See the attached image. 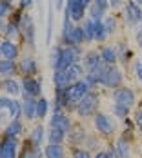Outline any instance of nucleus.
Wrapping results in <instances>:
<instances>
[{
	"label": "nucleus",
	"instance_id": "obj_1",
	"mask_svg": "<svg viewBox=\"0 0 142 158\" xmlns=\"http://www.w3.org/2000/svg\"><path fill=\"white\" fill-rule=\"evenodd\" d=\"M124 82V75L117 65H104L98 73V85L108 87V89H117Z\"/></svg>",
	"mask_w": 142,
	"mask_h": 158
},
{
	"label": "nucleus",
	"instance_id": "obj_2",
	"mask_svg": "<svg viewBox=\"0 0 142 158\" xmlns=\"http://www.w3.org/2000/svg\"><path fill=\"white\" fill-rule=\"evenodd\" d=\"M73 111L77 113L79 118H89V116H95V114L98 113V95L91 89V91L75 106Z\"/></svg>",
	"mask_w": 142,
	"mask_h": 158
},
{
	"label": "nucleus",
	"instance_id": "obj_3",
	"mask_svg": "<svg viewBox=\"0 0 142 158\" xmlns=\"http://www.w3.org/2000/svg\"><path fill=\"white\" fill-rule=\"evenodd\" d=\"M91 89H93V87L88 84V80H86V78H82V80H79V82H75V84H71V85L66 89L69 109H75V106H77V104H79L80 100L88 95Z\"/></svg>",
	"mask_w": 142,
	"mask_h": 158
},
{
	"label": "nucleus",
	"instance_id": "obj_4",
	"mask_svg": "<svg viewBox=\"0 0 142 158\" xmlns=\"http://www.w3.org/2000/svg\"><path fill=\"white\" fill-rule=\"evenodd\" d=\"M93 126L97 129V133L104 138H110L117 133V122L106 113H97L93 116Z\"/></svg>",
	"mask_w": 142,
	"mask_h": 158
},
{
	"label": "nucleus",
	"instance_id": "obj_5",
	"mask_svg": "<svg viewBox=\"0 0 142 158\" xmlns=\"http://www.w3.org/2000/svg\"><path fill=\"white\" fill-rule=\"evenodd\" d=\"M111 100H113V104H117V106H124V107H129V109H131V107L137 104V95H135V91H133L131 87L120 85V87L113 89Z\"/></svg>",
	"mask_w": 142,
	"mask_h": 158
},
{
	"label": "nucleus",
	"instance_id": "obj_6",
	"mask_svg": "<svg viewBox=\"0 0 142 158\" xmlns=\"http://www.w3.org/2000/svg\"><path fill=\"white\" fill-rule=\"evenodd\" d=\"M80 58V49L77 46H67V48H62V53H60V58L55 65V71H66L69 69L73 64H79Z\"/></svg>",
	"mask_w": 142,
	"mask_h": 158
},
{
	"label": "nucleus",
	"instance_id": "obj_7",
	"mask_svg": "<svg viewBox=\"0 0 142 158\" xmlns=\"http://www.w3.org/2000/svg\"><path fill=\"white\" fill-rule=\"evenodd\" d=\"M73 120L69 118V114H66V111L60 109H53V114L49 116V127H55V129H60L66 135L73 129Z\"/></svg>",
	"mask_w": 142,
	"mask_h": 158
},
{
	"label": "nucleus",
	"instance_id": "obj_8",
	"mask_svg": "<svg viewBox=\"0 0 142 158\" xmlns=\"http://www.w3.org/2000/svg\"><path fill=\"white\" fill-rule=\"evenodd\" d=\"M22 93L26 96H33V98H40L42 96V78L37 77H22Z\"/></svg>",
	"mask_w": 142,
	"mask_h": 158
},
{
	"label": "nucleus",
	"instance_id": "obj_9",
	"mask_svg": "<svg viewBox=\"0 0 142 158\" xmlns=\"http://www.w3.org/2000/svg\"><path fill=\"white\" fill-rule=\"evenodd\" d=\"M18 138L4 136L0 140V158H18Z\"/></svg>",
	"mask_w": 142,
	"mask_h": 158
},
{
	"label": "nucleus",
	"instance_id": "obj_10",
	"mask_svg": "<svg viewBox=\"0 0 142 158\" xmlns=\"http://www.w3.org/2000/svg\"><path fill=\"white\" fill-rule=\"evenodd\" d=\"M84 71L86 73H100V69L106 65L100 58V53L98 51H89L86 56H84Z\"/></svg>",
	"mask_w": 142,
	"mask_h": 158
},
{
	"label": "nucleus",
	"instance_id": "obj_11",
	"mask_svg": "<svg viewBox=\"0 0 142 158\" xmlns=\"http://www.w3.org/2000/svg\"><path fill=\"white\" fill-rule=\"evenodd\" d=\"M126 20L129 22V26H137L142 22V7L135 0L126 2Z\"/></svg>",
	"mask_w": 142,
	"mask_h": 158
},
{
	"label": "nucleus",
	"instance_id": "obj_12",
	"mask_svg": "<svg viewBox=\"0 0 142 158\" xmlns=\"http://www.w3.org/2000/svg\"><path fill=\"white\" fill-rule=\"evenodd\" d=\"M20 31L24 33L26 40L29 46H35V26H33V20L29 15H22L20 16Z\"/></svg>",
	"mask_w": 142,
	"mask_h": 158
},
{
	"label": "nucleus",
	"instance_id": "obj_13",
	"mask_svg": "<svg viewBox=\"0 0 142 158\" xmlns=\"http://www.w3.org/2000/svg\"><path fill=\"white\" fill-rule=\"evenodd\" d=\"M18 73H22V77H35L38 73V64L33 56H24L18 64Z\"/></svg>",
	"mask_w": 142,
	"mask_h": 158
},
{
	"label": "nucleus",
	"instance_id": "obj_14",
	"mask_svg": "<svg viewBox=\"0 0 142 158\" xmlns=\"http://www.w3.org/2000/svg\"><path fill=\"white\" fill-rule=\"evenodd\" d=\"M84 11H86V6L80 2V0H67V7H66V13L69 15L71 20L79 22L84 18Z\"/></svg>",
	"mask_w": 142,
	"mask_h": 158
},
{
	"label": "nucleus",
	"instance_id": "obj_15",
	"mask_svg": "<svg viewBox=\"0 0 142 158\" xmlns=\"http://www.w3.org/2000/svg\"><path fill=\"white\" fill-rule=\"evenodd\" d=\"M0 56L4 60H13V62L18 58V48H16V44L13 40L0 42Z\"/></svg>",
	"mask_w": 142,
	"mask_h": 158
},
{
	"label": "nucleus",
	"instance_id": "obj_16",
	"mask_svg": "<svg viewBox=\"0 0 142 158\" xmlns=\"http://www.w3.org/2000/svg\"><path fill=\"white\" fill-rule=\"evenodd\" d=\"M18 158H44V151H42V147H38V145L31 143L29 140H26Z\"/></svg>",
	"mask_w": 142,
	"mask_h": 158
},
{
	"label": "nucleus",
	"instance_id": "obj_17",
	"mask_svg": "<svg viewBox=\"0 0 142 158\" xmlns=\"http://www.w3.org/2000/svg\"><path fill=\"white\" fill-rule=\"evenodd\" d=\"M0 89H2V91H4L7 96H13V98L22 93V85H20L15 78H4V80H0Z\"/></svg>",
	"mask_w": 142,
	"mask_h": 158
},
{
	"label": "nucleus",
	"instance_id": "obj_18",
	"mask_svg": "<svg viewBox=\"0 0 142 158\" xmlns=\"http://www.w3.org/2000/svg\"><path fill=\"white\" fill-rule=\"evenodd\" d=\"M22 116L26 120H35L37 118V98L24 95V102H22Z\"/></svg>",
	"mask_w": 142,
	"mask_h": 158
},
{
	"label": "nucleus",
	"instance_id": "obj_19",
	"mask_svg": "<svg viewBox=\"0 0 142 158\" xmlns=\"http://www.w3.org/2000/svg\"><path fill=\"white\" fill-rule=\"evenodd\" d=\"M86 136H88V133H86V129L80 126H73V129L67 133V142H69V145H73V147H77L79 143H84V140H86Z\"/></svg>",
	"mask_w": 142,
	"mask_h": 158
},
{
	"label": "nucleus",
	"instance_id": "obj_20",
	"mask_svg": "<svg viewBox=\"0 0 142 158\" xmlns=\"http://www.w3.org/2000/svg\"><path fill=\"white\" fill-rule=\"evenodd\" d=\"M98 53H100V58L106 65H115L118 60V49L115 46H104Z\"/></svg>",
	"mask_w": 142,
	"mask_h": 158
},
{
	"label": "nucleus",
	"instance_id": "obj_21",
	"mask_svg": "<svg viewBox=\"0 0 142 158\" xmlns=\"http://www.w3.org/2000/svg\"><path fill=\"white\" fill-rule=\"evenodd\" d=\"M42 151L44 158H66V147L62 143H46Z\"/></svg>",
	"mask_w": 142,
	"mask_h": 158
},
{
	"label": "nucleus",
	"instance_id": "obj_22",
	"mask_svg": "<svg viewBox=\"0 0 142 158\" xmlns=\"http://www.w3.org/2000/svg\"><path fill=\"white\" fill-rule=\"evenodd\" d=\"M24 133V122L20 118L16 120H9V124L4 129V136H13V138H18L20 135Z\"/></svg>",
	"mask_w": 142,
	"mask_h": 158
},
{
	"label": "nucleus",
	"instance_id": "obj_23",
	"mask_svg": "<svg viewBox=\"0 0 142 158\" xmlns=\"http://www.w3.org/2000/svg\"><path fill=\"white\" fill-rule=\"evenodd\" d=\"M113 147H115L117 155L120 158H131V145H129V140H126L124 136L117 138L115 143H113Z\"/></svg>",
	"mask_w": 142,
	"mask_h": 158
},
{
	"label": "nucleus",
	"instance_id": "obj_24",
	"mask_svg": "<svg viewBox=\"0 0 142 158\" xmlns=\"http://www.w3.org/2000/svg\"><path fill=\"white\" fill-rule=\"evenodd\" d=\"M64 44H66V46H77V48H79L80 44H84V31H82V27L73 26V29L67 35V38H66Z\"/></svg>",
	"mask_w": 142,
	"mask_h": 158
},
{
	"label": "nucleus",
	"instance_id": "obj_25",
	"mask_svg": "<svg viewBox=\"0 0 142 158\" xmlns=\"http://www.w3.org/2000/svg\"><path fill=\"white\" fill-rule=\"evenodd\" d=\"M44 138H46V127L42 126V124H37V126L31 129V133H29V136H28V140L31 143H35V145H42V142H44Z\"/></svg>",
	"mask_w": 142,
	"mask_h": 158
},
{
	"label": "nucleus",
	"instance_id": "obj_26",
	"mask_svg": "<svg viewBox=\"0 0 142 158\" xmlns=\"http://www.w3.org/2000/svg\"><path fill=\"white\" fill-rule=\"evenodd\" d=\"M18 73V65L13 60H4L0 58V75L4 78H13V75Z\"/></svg>",
	"mask_w": 142,
	"mask_h": 158
},
{
	"label": "nucleus",
	"instance_id": "obj_27",
	"mask_svg": "<svg viewBox=\"0 0 142 158\" xmlns=\"http://www.w3.org/2000/svg\"><path fill=\"white\" fill-rule=\"evenodd\" d=\"M66 73H67V78L71 84H75V82H79L86 77V71H84V65L82 64H73L69 69H66Z\"/></svg>",
	"mask_w": 142,
	"mask_h": 158
},
{
	"label": "nucleus",
	"instance_id": "obj_28",
	"mask_svg": "<svg viewBox=\"0 0 142 158\" xmlns=\"http://www.w3.org/2000/svg\"><path fill=\"white\" fill-rule=\"evenodd\" d=\"M53 85H55V89H67L71 85L67 73L66 71H53Z\"/></svg>",
	"mask_w": 142,
	"mask_h": 158
},
{
	"label": "nucleus",
	"instance_id": "obj_29",
	"mask_svg": "<svg viewBox=\"0 0 142 158\" xmlns=\"http://www.w3.org/2000/svg\"><path fill=\"white\" fill-rule=\"evenodd\" d=\"M67 138V135L60 131V129H55V127H49L47 131V143H64Z\"/></svg>",
	"mask_w": 142,
	"mask_h": 158
},
{
	"label": "nucleus",
	"instance_id": "obj_30",
	"mask_svg": "<svg viewBox=\"0 0 142 158\" xmlns=\"http://www.w3.org/2000/svg\"><path fill=\"white\" fill-rule=\"evenodd\" d=\"M47 113H49V102H47V98L44 96H40V98H37V118H46Z\"/></svg>",
	"mask_w": 142,
	"mask_h": 158
},
{
	"label": "nucleus",
	"instance_id": "obj_31",
	"mask_svg": "<svg viewBox=\"0 0 142 158\" xmlns=\"http://www.w3.org/2000/svg\"><path fill=\"white\" fill-rule=\"evenodd\" d=\"M93 26H95V20H91V18H88L84 22V27H82V31H84V42H93L95 40Z\"/></svg>",
	"mask_w": 142,
	"mask_h": 158
},
{
	"label": "nucleus",
	"instance_id": "obj_32",
	"mask_svg": "<svg viewBox=\"0 0 142 158\" xmlns=\"http://www.w3.org/2000/svg\"><path fill=\"white\" fill-rule=\"evenodd\" d=\"M93 35H95V40H97V42H104V40H106L108 31H106V27H104V24H102V22H95Z\"/></svg>",
	"mask_w": 142,
	"mask_h": 158
},
{
	"label": "nucleus",
	"instance_id": "obj_33",
	"mask_svg": "<svg viewBox=\"0 0 142 158\" xmlns=\"http://www.w3.org/2000/svg\"><path fill=\"white\" fill-rule=\"evenodd\" d=\"M71 158H93V155L86 147H73L71 149Z\"/></svg>",
	"mask_w": 142,
	"mask_h": 158
},
{
	"label": "nucleus",
	"instance_id": "obj_34",
	"mask_svg": "<svg viewBox=\"0 0 142 158\" xmlns=\"http://www.w3.org/2000/svg\"><path fill=\"white\" fill-rule=\"evenodd\" d=\"M129 107H124V106H117V104H113V114L117 116V118H120V120H124L129 116Z\"/></svg>",
	"mask_w": 142,
	"mask_h": 158
},
{
	"label": "nucleus",
	"instance_id": "obj_35",
	"mask_svg": "<svg viewBox=\"0 0 142 158\" xmlns=\"http://www.w3.org/2000/svg\"><path fill=\"white\" fill-rule=\"evenodd\" d=\"M89 15H91V20H95V22H102L104 11H100L95 4H91V6H89Z\"/></svg>",
	"mask_w": 142,
	"mask_h": 158
},
{
	"label": "nucleus",
	"instance_id": "obj_36",
	"mask_svg": "<svg viewBox=\"0 0 142 158\" xmlns=\"http://www.w3.org/2000/svg\"><path fill=\"white\" fill-rule=\"evenodd\" d=\"M104 27H106V31H108V35H111V33L117 31V20L113 18V16H108V18H104Z\"/></svg>",
	"mask_w": 142,
	"mask_h": 158
},
{
	"label": "nucleus",
	"instance_id": "obj_37",
	"mask_svg": "<svg viewBox=\"0 0 142 158\" xmlns=\"http://www.w3.org/2000/svg\"><path fill=\"white\" fill-rule=\"evenodd\" d=\"M18 29H20V27H18L16 24H7V26H6V29H4L6 35H7V40H13L16 35H18Z\"/></svg>",
	"mask_w": 142,
	"mask_h": 158
},
{
	"label": "nucleus",
	"instance_id": "obj_38",
	"mask_svg": "<svg viewBox=\"0 0 142 158\" xmlns=\"http://www.w3.org/2000/svg\"><path fill=\"white\" fill-rule=\"evenodd\" d=\"M60 53H62V48H58V46L51 49V55H49V62H51V65H53V69H55V65H57L58 58H60Z\"/></svg>",
	"mask_w": 142,
	"mask_h": 158
},
{
	"label": "nucleus",
	"instance_id": "obj_39",
	"mask_svg": "<svg viewBox=\"0 0 142 158\" xmlns=\"http://www.w3.org/2000/svg\"><path fill=\"white\" fill-rule=\"evenodd\" d=\"M133 122H135V126H137V129H139V131H142V107H139V109L135 111Z\"/></svg>",
	"mask_w": 142,
	"mask_h": 158
},
{
	"label": "nucleus",
	"instance_id": "obj_40",
	"mask_svg": "<svg viewBox=\"0 0 142 158\" xmlns=\"http://www.w3.org/2000/svg\"><path fill=\"white\" fill-rule=\"evenodd\" d=\"M93 4L100 9V11H108V9H110V2H108V0H93Z\"/></svg>",
	"mask_w": 142,
	"mask_h": 158
},
{
	"label": "nucleus",
	"instance_id": "obj_41",
	"mask_svg": "<svg viewBox=\"0 0 142 158\" xmlns=\"http://www.w3.org/2000/svg\"><path fill=\"white\" fill-rule=\"evenodd\" d=\"M9 7H11V2H6V0H0V18L4 15H7V11H9Z\"/></svg>",
	"mask_w": 142,
	"mask_h": 158
},
{
	"label": "nucleus",
	"instance_id": "obj_42",
	"mask_svg": "<svg viewBox=\"0 0 142 158\" xmlns=\"http://www.w3.org/2000/svg\"><path fill=\"white\" fill-rule=\"evenodd\" d=\"M135 77H137L139 82H142V60L135 62Z\"/></svg>",
	"mask_w": 142,
	"mask_h": 158
},
{
	"label": "nucleus",
	"instance_id": "obj_43",
	"mask_svg": "<svg viewBox=\"0 0 142 158\" xmlns=\"http://www.w3.org/2000/svg\"><path fill=\"white\" fill-rule=\"evenodd\" d=\"M108 2H110V7H113V9H118V7L124 4L122 0H108Z\"/></svg>",
	"mask_w": 142,
	"mask_h": 158
},
{
	"label": "nucleus",
	"instance_id": "obj_44",
	"mask_svg": "<svg viewBox=\"0 0 142 158\" xmlns=\"http://www.w3.org/2000/svg\"><path fill=\"white\" fill-rule=\"evenodd\" d=\"M93 158H110V153H108V151H100V149H98V151L93 155Z\"/></svg>",
	"mask_w": 142,
	"mask_h": 158
},
{
	"label": "nucleus",
	"instance_id": "obj_45",
	"mask_svg": "<svg viewBox=\"0 0 142 158\" xmlns=\"http://www.w3.org/2000/svg\"><path fill=\"white\" fill-rule=\"evenodd\" d=\"M137 46L142 48V26L139 27V31H137Z\"/></svg>",
	"mask_w": 142,
	"mask_h": 158
},
{
	"label": "nucleus",
	"instance_id": "obj_46",
	"mask_svg": "<svg viewBox=\"0 0 142 158\" xmlns=\"http://www.w3.org/2000/svg\"><path fill=\"white\" fill-rule=\"evenodd\" d=\"M108 153H110V158H120L118 155H117V151H115V147H113V143H111V147H110V151H108Z\"/></svg>",
	"mask_w": 142,
	"mask_h": 158
},
{
	"label": "nucleus",
	"instance_id": "obj_47",
	"mask_svg": "<svg viewBox=\"0 0 142 158\" xmlns=\"http://www.w3.org/2000/svg\"><path fill=\"white\" fill-rule=\"evenodd\" d=\"M20 4H22L24 7H29V6L33 4V0H20Z\"/></svg>",
	"mask_w": 142,
	"mask_h": 158
},
{
	"label": "nucleus",
	"instance_id": "obj_48",
	"mask_svg": "<svg viewBox=\"0 0 142 158\" xmlns=\"http://www.w3.org/2000/svg\"><path fill=\"white\" fill-rule=\"evenodd\" d=\"M62 4L64 0H57V9H62Z\"/></svg>",
	"mask_w": 142,
	"mask_h": 158
},
{
	"label": "nucleus",
	"instance_id": "obj_49",
	"mask_svg": "<svg viewBox=\"0 0 142 158\" xmlns=\"http://www.w3.org/2000/svg\"><path fill=\"white\" fill-rule=\"evenodd\" d=\"M135 2H137V4H139V6L142 7V0H135Z\"/></svg>",
	"mask_w": 142,
	"mask_h": 158
},
{
	"label": "nucleus",
	"instance_id": "obj_50",
	"mask_svg": "<svg viewBox=\"0 0 142 158\" xmlns=\"http://www.w3.org/2000/svg\"><path fill=\"white\" fill-rule=\"evenodd\" d=\"M2 29H4V26H2V20H0V31H2Z\"/></svg>",
	"mask_w": 142,
	"mask_h": 158
},
{
	"label": "nucleus",
	"instance_id": "obj_51",
	"mask_svg": "<svg viewBox=\"0 0 142 158\" xmlns=\"http://www.w3.org/2000/svg\"><path fill=\"white\" fill-rule=\"evenodd\" d=\"M6 2H11V0H6Z\"/></svg>",
	"mask_w": 142,
	"mask_h": 158
}]
</instances>
